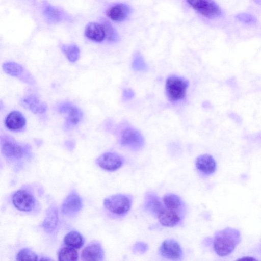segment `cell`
Returning a JSON list of instances; mask_svg holds the SVG:
<instances>
[{"instance_id":"obj_1","label":"cell","mask_w":261,"mask_h":261,"mask_svg":"<svg viewBox=\"0 0 261 261\" xmlns=\"http://www.w3.org/2000/svg\"><path fill=\"white\" fill-rule=\"evenodd\" d=\"M241 240L240 231L235 228L226 227L215 234L213 247L215 252L220 256H226L234 250Z\"/></svg>"},{"instance_id":"obj_2","label":"cell","mask_w":261,"mask_h":261,"mask_svg":"<svg viewBox=\"0 0 261 261\" xmlns=\"http://www.w3.org/2000/svg\"><path fill=\"white\" fill-rule=\"evenodd\" d=\"M132 203V197L124 194L113 195L103 200L105 207L111 213L119 216L127 214L130 209Z\"/></svg>"},{"instance_id":"obj_3","label":"cell","mask_w":261,"mask_h":261,"mask_svg":"<svg viewBox=\"0 0 261 261\" xmlns=\"http://www.w3.org/2000/svg\"><path fill=\"white\" fill-rule=\"evenodd\" d=\"M188 82L183 77L175 75L168 77L166 83V90L169 99L176 101L186 96Z\"/></svg>"},{"instance_id":"obj_4","label":"cell","mask_w":261,"mask_h":261,"mask_svg":"<svg viewBox=\"0 0 261 261\" xmlns=\"http://www.w3.org/2000/svg\"><path fill=\"white\" fill-rule=\"evenodd\" d=\"M2 151L4 156L11 160L20 159L27 152L26 148L10 137H1Z\"/></svg>"},{"instance_id":"obj_5","label":"cell","mask_w":261,"mask_h":261,"mask_svg":"<svg viewBox=\"0 0 261 261\" xmlns=\"http://www.w3.org/2000/svg\"><path fill=\"white\" fill-rule=\"evenodd\" d=\"M196 11L204 17L213 18L221 14V10L214 0H186Z\"/></svg>"},{"instance_id":"obj_6","label":"cell","mask_w":261,"mask_h":261,"mask_svg":"<svg viewBox=\"0 0 261 261\" xmlns=\"http://www.w3.org/2000/svg\"><path fill=\"white\" fill-rule=\"evenodd\" d=\"M144 142L142 134L135 128L127 127L121 134L120 144L132 150L141 149L144 146Z\"/></svg>"},{"instance_id":"obj_7","label":"cell","mask_w":261,"mask_h":261,"mask_svg":"<svg viewBox=\"0 0 261 261\" xmlns=\"http://www.w3.org/2000/svg\"><path fill=\"white\" fill-rule=\"evenodd\" d=\"M12 202L17 209L23 212L31 211L36 203L34 196L24 190H19L15 192L12 196Z\"/></svg>"},{"instance_id":"obj_8","label":"cell","mask_w":261,"mask_h":261,"mask_svg":"<svg viewBox=\"0 0 261 261\" xmlns=\"http://www.w3.org/2000/svg\"><path fill=\"white\" fill-rule=\"evenodd\" d=\"M123 162V159L120 155L113 152L104 153L96 160V162L100 168L110 171L119 169Z\"/></svg>"},{"instance_id":"obj_9","label":"cell","mask_w":261,"mask_h":261,"mask_svg":"<svg viewBox=\"0 0 261 261\" xmlns=\"http://www.w3.org/2000/svg\"><path fill=\"white\" fill-rule=\"evenodd\" d=\"M159 252L162 257L171 260L180 259L183 253L179 244L172 239H167L162 243Z\"/></svg>"},{"instance_id":"obj_10","label":"cell","mask_w":261,"mask_h":261,"mask_svg":"<svg viewBox=\"0 0 261 261\" xmlns=\"http://www.w3.org/2000/svg\"><path fill=\"white\" fill-rule=\"evenodd\" d=\"M82 203L81 198L75 190H72L63 201L62 212L66 215L71 216L75 215L81 209Z\"/></svg>"},{"instance_id":"obj_11","label":"cell","mask_w":261,"mask_h":261,"mask_svg":"<svg viewBox=\"0 0 261 261\" xmlns=\"http://www.w3.org/2000/svg\"><path fill=\"white\" fill-rule=\"evenodd\" d=\"M181 213L168 208L164 205L156 216L163 226L172 227L180 223L181 220Z\"/></svg>"},{"instance_id":"obj_12","label":"cell","mask_w":261,"mask_h":261,"mask_svg":"<svg viewBox=\"0 0 261 261\" xmlns=\"http://www.w3.org/2000/svg\"><path fill=\"white\" fill-rule=\"evenodd\" d=\"M59 112L67 114L66 126L70 127L77 124L81 120L83 113L81 110L69 102L62 103L58 108Z\"/></svg>"},{"instance_id":"obj_13","label":"cell","mask_w":261,"mask_h":261,"mask_svg":"<svg viewBox=\"0 0 261 261\" xmlns=\"http://www.w3.org/2000/svg\"><path fill=\"white\" fill-rule=\"evenodd\" d=\"M104 251L100 243L97 241L90 243L83 250L81 259L85 261H100L103 260Z\"/></svg>"},{"instance_id":"obj_14","label":"cell","mask_w":261,"mask_h":261,"mask_svg":"<svg viewBox=\"0 0 261 261\" xmlns=\"http://www.w3.org/2000/svg\"><path fill=\"white\" fill-rule=\"evenodd\" d=\"M197 169L206 176L213 174L216 170L217 163L214 158L209 154L198 156L195 162Z\"/></svg>"},{"instance_id":"obj_15","label":"cell","mask_w":261,"mask_h":261,"mask_svg":"<svg viewBox=\"0 0 261 261\" xmlns=\"http://www.w3.org/2000/svg\"><path fill=\"white\" fill-rule=\"evenodd\" d=\"M21 103L24 108L37 114L44 113L47 108L44 102L33 95L24 97L22 99Z\"/></svg>"},{"instance_id":"obj_16","label":"cell","mask_w":261,"mask_h":261,"mask_svg":"<svg viewBox=\"0 0 261 261\" xmlns=\"http://www.w3.org/2000/svg\"><path fill=\"white\" fill-rule=\"evenodd\" d=\"M25 119L21 113L14 111L11 112L6 117L5 123L6 126L12 131H18L22 129L25 125Z\"/></svg>"},{"instance_id":"obj_17","label":"cell","mask_w":261,"mask_h":261,"mask_svg":"<svg viewBox=\"0 0 261 261\" xmlns=\"http://www.w3.org/2000/svg\"><path fill=\"white\" fill-rule=\"evenodd\" d=\"M130 13L128 6L124 4H118L110 7L106 11L107 16L115 21L125 19Z\"/></svg>"},{"instance_id":"obj_18","label":"cell","mask_w":261,"mask_h":261,"mask_svg":"<svg viewBox=\"0 0 261 261\" xmlns=\"http://www.w3.org/2000/svg\"><path fill=\"white\" fill-rule=\"evenodd\" d=\"M85 35L88 39L96 42H101L106 38L102 24L95 22L87 24Z\"/></svg>"},{"instance_id":"obj_19","label":"cell","mask_w":261,"mask_h":261,"mask_svg":"<svg viewBox=\"0 0 261 261\" xmlns=\"http://www.w3.org/2000/svg\"><path fill=\"white\" fill-rule=\"evenodd\" d=\"M58 213L54 206H50L46 212V216L42 223V227L48 232H53L58 223Z\"/></svg>"},{"instance_id":"obj_20","label":"cell","mask_w":261,"mask_h":261,"mask_svg":"<svg viewBox=\"0 0 261 261\" xmlns=\"http://www.w3.org/2000/svg\"><path fill=\"white\" fill-rule=\"evenodd\" d=\"M160 198L154 193L148 192L145 197L144 206L145 208L154 215L164 206V204Z\"/></svg>"},{"instance_id":"obj_21","label":"cell","mask_w":261,"mask_h":261,"mask_svg":"<svg viewBox=\"0 0 261 261\" xmlns=\"http://www.w3.org/2000/svg\"><path fill=\"white\" fill-rule=\"evenodd\" d=\"M163 201L166 207L180 213L184 207V203L181 198L175 194L171 193L166 194L163 197Z\"/></svg>"},{"instance_id":"obj_22","label":"cell","mask_w":261,"mask_h":261,"mask_svg":"<svg viewBox=\"0 0 261 261\" xmlns=\"http://www.w3.org/2000/svg\"><path fill=\"white\" fill-rule=\"evenodd\" d=\"M64 242L68 247L79 249L84 245V239L80 232L76 231H71L65 236Z\"/></svg>"},{"instance_id":"obj_23","label":"cell","mask_w":261,"mask_h":261,"mask_svg":"<svg viewBox=\"0 0 261 261\" xmlns=\"http://www.w3.org/2000/svg\"><path fill=\"white\" fill-rule=\"evenodd\" d=\"M61 49L68 60L71 62H76L80 56V50L75 44L62 45Z\"/></svg>"},{"instance_id":"obj_24","label":"cell","mask_w":261,"mask_h":261,"mask_svg":"<svg viewBox=\"0 0 261 261\" xmlns=\"http://www.w3.org/2000/svg\"><path fill=\"white\" fill-rule=\"evenodd\" d=\"M2 67L7 74L12 76H19L24 71V69L21 65L14 62H5Z\"/></svg>"},{"instance_id":"obj_25","label":"cell","mask_w":261,"mask_h":261,"mask_svg":"<svg viewBox=\"0 0 261 261\" xmlns=\"http://www.w3.org/2000/svg\"><path fill=\"white\" fill-rule=\"evenodd\" d=\"M79 255L75 248L70 247H63L61 249L58 253V259L59 260H77Z\"/></svg>"},{"instance_id":"obj_26","label":"cell","mask_w":261,"mask_h":261,"mask_svg":"<svg viewBox=\"0 0 261 261\" xmlns=\"http://www.w3.org/2000/svg\"><path fill=\"white\" fill-rule=\"evenodd\" d=\"M101 24L104 29L106 38L111 42L117 41L118 35L113 26L107 21H103Z\"/></svg>"},{"instance_id":"obj_27","label":"cell","mask_w":261,"mask_h":261,"mask_svg":"<svg viewBox=\"0 0 261 261\" xmlns=\"http://www.w3.org/2000/svg\"><path fill=\"white\" fill-rule=\"evenodd\" d=\"M16 259L17 260H36L38 259L37 255L29 248H23L18 253Z\"/></svg>"},{"instance_id":"obj_28","label":"cell","mask_w":261,"mask_h":261,"mask_svg":"<svg viewBox=\"0 0 261 261\" xmlns=\"http://www.w3.org/2000/svg\"><path fill=\"white\" fill-rule=\"evenodd\" d=\"M133 68L136 71H144L147 68V65L140 55H136L133 61Z\"/></svg>"},{"instance_id":"obj_29","label":"cell","mask_w":261,"mask_h":261,"mask_svg":"<svg viewBox=\"0 0 261 261\" xmlns=\"http://www.w3.org/2000/svg\"><path fill=\"white\" fill-rule=\"evenodd\" d=\"M236 18L239 21L246 24H254L257 20L255 16L247 13H239Z\"/></svg>"},{"instance_id":"obj_30","label":"cell","mask_w":261,"mask_h":261,"mask_svg":"<svg viewBox=\"0 0 261 261\" xmlns=\"http://www.w3.org/2000/svg\"><path fill=\"white\" fill-rule=\"evenodd\" d=\"M45 14L48 19L51 21H58L60 18L59 12L51 6H47L45 8Z\"/></svg>"},{"instance_id":"obj_31","label":"cell","mask_w":261,"mask_h":261,"mask_svg":"<svg viewBox=\"0 0 261 261\" xmlns=\"http://www.w3.org/2000/svg\"><path fill=\"white\" fill-rule=\"evenodd\" d=\"M147 248L148 246L146 244L138 242L135 244L133 251L134 252L144 253L147 250Z\"/></svg>"},{"instance_id":"obj_32","label":"cell","mask_w":261,"mask_h":261,"mask_svg":"<svg viewBox=\"0 0 261 261\" xmlns=\"http://www.w3.org/2000/svg\"><path fill=\"white\" fill-rule=\"evenodd\" d=\"M134 91L130 89H125L123 92V96L125 99H129L134 96Z\"/></svg>"},{"instance_id":"obj_33","label":"cell","mask_w":261,"mask_h":261,"mask_svg":"<svg viewBox=\"0 0 261 261\" xmlns=\"http://www.w3.org/2000/svg\"><path fill=\"white\" fill-rule=\"evenodd\" d=\"M256 260V259L254 258L253 257L251 256H245L243 257L242 258H241L239 259V260Z\"/></svg>"},{"instance_id":"obj_34","label":"cell","mask_w":261,"mask_h":261,"mask_svg":"<svg viewBox=\"0 0 261 261\" xmlns=\"http://www.w3.org/2000/svg\"><path fill=\"white\" fill-rule=\"evenodd\" d=\"M256 4H260L261 0H253Z\"/></svg>"}]
</instances>
